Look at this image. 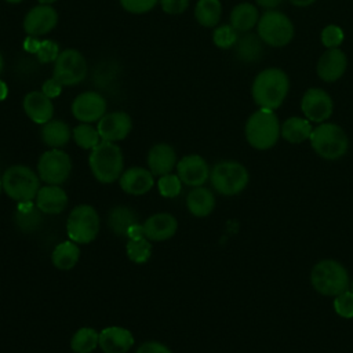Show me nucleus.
Masks as SVG:
<instances>
[{
    "mask_svg": "<svg viewBox=\"0 0 353 353\" xmlns=\"http://www.w3.org/2000/svg\"><path fill=\"white\" fill-rule=\"evenodd\" d=\"M301 110L309 121L324 123L328 120L334 110V102L331 95L319 87L307 88L301 99Z\"/></svg>",
    "mask_w": 353,
    "mask_h": 353,
    "instance_id": "ddd939ff",
    "label": "nucleus"
},
{
    "mask_svg": "<svg viewBox=\"0 0 353 353\" xmlns=\"http://www.w3.org/2000/svg\"><path fill=\"white\" fill-rule=\"evenodd\" d=\"M70 172V156L62 149H48L37 161V174L47 185H62L68 181Z\"/></svg>",
    "mask_w": 353,
    "mask_h": 353,
    "instance_id": "9b49d317",
    "label": "nucleus"
},
{
    "mask_svg": "<svg viewBox=\"0 0 353 353\" xmlns=\"http://www.w3.org/2000/svg\"><path fill=\"white\" fill-rule=\"evenodd\" d=\"M36 207L43 214H61L68 205V194L59 185H47L39 189L36 196Z\"/></svg>",
    "mask_w": 353,
    "mask_h": 353,
    "instance_id": "5701e85b",
    "label": "nucleus"
},
{
    "mask_svg": "<svg viewBox=\"0 0 353 353\" xmlns=\"http://www.w3.org/2000/svg\"><path fill=\"white\" fill-rule=\"evenodd\" d=\"M106 99L98 91H83L74 97L70 105L73 117L80 123H98L106 113Z\"/></svg>",
    "mask_w": 353,
    "mask_h": 353,
    "instance_id": "f8f14e48",
    "label": "nucleus"
},
{
    "mask_svg": "<svg viewBox=\"0 0 353 353\" xmlns=\"http://www.w3.org/2000/svg\"><path fill=\"white\" fill-rule=\"evenodd\" d=\"M1 190H3V183H1V176H0V193H1Z\"/></svg>",
    "mask_w": 353,
    "mask_h": 353,
    "instance_id": "5fc2aeb1",
    "label": "nucleus"
},
{
    "mask_svg": "<svg viewBox=\"0 0 353 353\" xmlns=\"http://www.w3.org/2000/svg\"><path fill=\"white\" fill-rule=\"evenodd\" d=\"M255 3L263 10H274L283 3V0H255Z\"/></svg>",
    "mask_w": 353,
    "mask_h": 353,
    "instance_id": "de8ad7c7",
    "label": "nucleus"
},
{
    "mask_svg": "<svg viewBox=\"0 0 353 353\" xmlns=\"http://www.w3.org/2000/svg\"><path fill=\"white\" fill-rule=\"evenodd\" d=\"M160 8L168 15L183 14L190 4V0H159Z\"/></svg>",
    "mask_w": 353,
    "mask_h": 353,
    "instance_id": "79ce46f5",
    "label": "nucleus"
},
{
    "mask_svg": "<svg viewBox=\"0 0 353 353\" xmlns=\"http://www.w3.org/2000/svg\"><path fill=\"white\" fill-rule=\"evenodd\" d=\"M259 19V11L256 6L248 1H243L236 4L229 15V23L239 32L245 33L251 32L258 23Z\"/></svg>",
    "mask_w": 353,
    "mask_h": 353,
    "instance_id": "a878e982",
    "label": "nucleus"
},
{
    "mask_svg": "<svg viewBox=\"0 0 353 353\" xmlns=\"http://www.w3.org/2000/svg\"><path fill=\"white\" fill-rule=\"evenodd\" d=\"M290 91L288 74L280 68H266L261 70L251 85L254 102L263 109L276 110L283 105Z\"/></svg>",
    "mask_w": 353,
    "mask_h": 353,
    "instance_id": "f257e3e1",
    "label": "nucleus"
},
{
    "mask_svg": "<svg viewBox=\"0 0 353 353\" xmlns=\"http://www.w3.org/2000/svg\"><path fill=\"white\" fill-rule=\"evenodd\" d=\"M97 128L102 141L116 143L130 135L132 130V119L124 110L106 112L97 123Z\"/></svg>",
    "mask_w": 353,
    "mask_h": 353,
    "instance_id": "2eb2a0df",
    "label": "nucleus"
},
{
    "mask_svg": "<svg viewBox=\"0 0 353 353\" xmlns=\"http://www.w3.org/2000/svg\"><path fill=\"white\" fill-rule=\"evenodd\" d=\"M59 52H61V48L55 40L44 39V40H41L40 47L34 55L40 63L46 65V63H54L55 59L58 58Z\"/></svg>",
    "mask_w": 353,
    "mask_h": 353,
    "instance_id": "4c0bfd02",
    "label": "nucleus"
},
{
    "mask_svg": "<svg viewBox=\"0 0 353 353\" xmlns=\"http://www.w3.org/2000/svg\"><path fill=\"white\" fill-rule=\"evenodd\" d=\"M88 165L98 182L113 183L124 171L123 152L117 143L101 141L91 149Z\"/></svg>",
    "mask_w": 353,
    "mask_h": 353,
    "instance_id": "f03ea898",
    "label": "nucleus"
},
{
    "mask_svg": "<svg viewBox=\"0 0 353 353\" xmlns=\"http://www.w3.org/2000/svg\"><path fill=\"white\" fill-rule=\"evenodd\" d=\"M127 256L134 263H145L152 255V245L146 237L128 240L125 245Z\"/></svg>",
    "mask_w": 353,
    "mask_h": 353,
    "instance_id": "f704fd0d",
    "label": "nucleus"
},
{
    "mask_svg": "<svg viewBox=\"0 0 353 353\" xmlns=\"http://www.w3.org/2000/svg\"><path fill=\"white\" fill-rule=\"evenodd\" d=\"M39 179V174H36L29 167L22 164L11 165L4 171L1 176L3 190L10 199L18 203L32 201L36 199L40 189Z\"/></svg>",
    "mask_w": 353,
    "mask_h": 353,
    "instance_id": "423d86ee",
    "label": "nucleus"
},
{
    "mask_svg": "<svg viewBox=\"0 0 353 353\" xmlns=\"http://www.w3.org/2000/svg\"><path fill=\"white\" fill-rule=\"evenodd\" d=\"M8 97V85L4 80L0 79V102L6 101Z\"/></svg>",
    "mask_w": 353,
    "mask_h": 353,
    "instance_id": "09e8293b",
    "label": "nucleus"
},
{
    "mask_svg": "<svg viewBox=\"0 0 353 353\" xmlns=\"http://www.w3.org/2000/svg\"><path fill=\"white\" fill-rule=\"evenodd\" d=\"M40 137L44 145H47L48 148L61 149L69 143L72 138V130L66 121L51 119L41 125Z\"/></svg>",
    "mask_w": 353,
    "mask_h": 353,
    "instance_id": "393cba45",
    "label": "nucleus"
},
{
    "mask_svg": "<svg viewBox=\"0 0 353 353\" xmlns=\"http://www.w3.org/2000/svg\"><path fill=\"white\" fill-rule=\"evenodd\" d=\"M80 258V248L77 243L68 240L59 243L51 255L52 265L59 270H70L76 266Z\"/></svg>",
    "mask_w": 353,
    "mask_h": 353,
    "instance_id": "7c9ffc66",
    "label": "nucleus"
},
{
    "mask_svg": "<svg viewBox=\"0 0 353 353\" xmlns=\"http://www.w3.org/2000/svg\"><path fill=\"white\" fill-rule=\"evenodd\" d=\"M256 33L269 47H285L294 37V25L291 19L279 10H265L258 19Z\"/></svg>",
    "mask_w": 353,
    "mask_h": 353,
    "instance_id": "0eeeda50",
    "label": "nucleus"
},
{
    "mask_svg": "<svg viewBox=\"0 0 353 353\" xmlns=\"http://www.w3.org/2000/svg\"><path fill=\"white\" fill-rule=\"evenodd\" d=\"M72 138L74 143L81 149H94L102 139L98 128L91 123H80L72 130Z\"/></svg>",
    "mask_w": 353,
    "mask_h": 353,
    "instance_id": "72a5a7b5",
    "label": "nucleus"
},
{
    "mask_svg": "<svg viewBox=\"0 0 353 353\" xmlns=\"http://www.w3.org/2000/svg\"><path fill=\"white\" fill-rule=\"evenodd\" d=\"M8 4H21L23 0H4Z\"/></svg>",
    "mask_w": 353,
    "mask_h": 353,
    "instance_id": "864d4df0",
    "label": "nucleus"
},
{
    "mask_svg": "<svg viewBox=\"0 0 353 353\" xmlns=\"http://www.w3.org/2000/svg\"><path fill=\"white\" fill-rule=\"evenodd\" d=\"M119 183L123 192L132 196H142L153 188L154 178L150 170L148 168L131 167L123 171V174L119 178Z\"/></svg>",
    "mask_w": 353,
    "mask_h": 353,
    "instance_id": "412c9836",
    "label": "nucleus"
},
{
    "mask_svg": "<svg viewBox=\"0 0 353 353\" xmlns=\"http://www.w3.org/2000/svg\"><path fill=\"white\" fill-rule=\"evenodd\" d=\"M40 210L32 201H21L15 211L14 219L17 226L23 232H33L40 226L41 215Z\"/></svg>",
    "mask_w": 353,
    "mask_h": 353,
    "instance_id": "2f4dec72",
    "label": "nucleus"
},
{
    "mask_svg": "<svg viewBox=\"0 0 353 353\" xmlns=\"http://www.w3.org/2000/svg\"><path fill=\"white\" fill-rule=\"evenodd\" d=\"M127 237H128V240H135V239L145 237L142 225H139L138 222L134 223V225H131V226L128 228V230H127Z\"/></svg>",
    "mask_w": 353,
    "mask_h": 353,
    "instance_id": "49530a36",
    "label": "nucleus"
},
{
    "mask_svg": "<svg viewBox=\"0 0 353 353\" xmlns=\"http://www.w3.org/2000/svg\"><path fill=\"white\" fill-rule=\"evenodd\" d=\"M97 346H99V332L91 327L79 328L70 339V347L74 353H91Z\"/></svg>",
    "mask_w": 353,
    "mask_h": 353,
    "instance_id": "473e14b6",
    "label": "nucleus"
},
{
    "mask_svg": "<svg viewBox=\"0 0 353 353\" xmlns=\"http://www.w3.org/2000/svg\"><path fill=\"white\" fill-rule=\"evenodd\" d=\"M40 37H34V36H26V39L23 40V50L28 51L29 54H36L39 47H40Z\"/></svg>",
    "mask_w": 353,
    "mask_h": 353,
    "instance_id": "a18cd8bd",
    "label": "nucleus"
},
{
    "mask_svg": "<svg viewBox=\"0 0 353 353\" xmlns=\"http://www.w3.org/2000/svg\"><path fill=\"white\" fill-rule=\"evenodd\" d=\"M138 222V215L125 205H116L108 214V226L117 236H127V230L131 225Z\"/></svg>",
    "mask_w": 353,
    "mask_h": 353,
    "instance_id": "c756f323",
    "label": "nucleus"
},
{
    "mask_svg": "<svg viewBox=\"0 0 353 353\" xmlns=\"http://www.w3.org/2000/svg\"><path fill=\"white\" fill-rule=\"evenodd\" d=\"M210 167L200 154H186L176 163V174L182 183L189 186H203L210 178Z\"/></svg>",
    "mask_w": 353,
    "mask_h": 353,
    "instance_id": "dca6fc26",
    "label": "nucleus"
},
{
    "mask_svg": "<svg viewBox=\"0 0 353 353\" xmlns=\"http://www.w3.org/2000/svg\"><path fill=\"white\" fill-rule=\"evenodd\" d=\"M119 3L128 14L142 15L152 11L159 4V0H119Z\"/></svg>",
    "mask_w": 353,
    "mask_h": 353,
    "instance_id": "a19ab883",
    "label": "nucleus"
},
{
    "mask_svg": "<svg viewBox=\"0 0 353 353\" xmlns=\"http://www.w3.org/2000/svg\"><path fill=\"white\" fill-rule=\"evenodd\" d=\"M288 1L296 7H307V6L313 4L316 0H288Z\"/></svg>",
    "mask_w": 353,
    "mask_h": 353,
    "instance_id": "8fccbe9b",
    "label": "nucleus"
},
{
    "mask_svg": "<svg viewBox=\"0 0 353 353\" xmlns=\"http://www.w3.org/2000/svg\"><path fill=\"white\" fill-rule=\"evenodd\" d=\"M143 234L149 241H164L171 239L178 229L176 218L168 212H159L149 216L143 225Z\"/></svg>",
    "mask_w": 353,
    "mask_h": 353,
    "instance_id": "aec40b11",
    "label": "nucleus"
},
{
    "mask_svg": "<svg viewBox=\"0 0 353 353\" xmlns=\"http://www.w3.org/2000/svg\"><path fill=\"white\" fill-rule=\"evenodd\" d=\"M62 90H63V85L55 77H50V79L44 80L40 91L50 99H54L62 94Z\"/></svg>",
    "mask_w": 353,
    "mask_h": 353,
    "instance_id": "37998d69",
    "label": "nucleus"
},
{
    "mask_svg": "<svg viewBox=\"0 0 353 353\" xmlns=\"http://www.w3.org/2000/svg\"><path fill=\"white\" fill-rule=\"evenodd\" d=\"M334 309L343 319H353V292L346 290L335 296Z\"/></svg>",
    "mask_w": 353,
    "mask_h": 353,
    "instance_id": "ea45409f",
    "label": "nucleus"
},
{
    "mask_svg": "<svg viewBox=\"0 0 353 353\" xmlns=\"http://www.w3.org/2000/svg\"><path fill=\"white\" fill-rule=\"evenodd\" d=\"M347 68L346 54L341 48H327L316 65L317 76L325 83L339 80Z\"/></svg>",
    "mask_w": 353,
    "mask_h": 353,
    "instance_id": "f3484780",
    "label": "nucleus"
},
{
    "mask_svg": "<svg viewBox=\"0 0 353 353\" xmlns=\"http://www.w3.org/2000/svg\"><path fill=\"white\" fill-rule=\"evenodd\" d=\"M234 55L240 62L252 63L261 59L263 54V41L261 37L251 32L239 34V39L234 44Z\"/></svg>",
    "mask_w": 353,
    "mask_h": 353,
    "instance_id": "b1692460",
    "label": "nucleus"
},
{
    "mask_svg": "<svg viewBox=\"0 0 353 353\" xmlns=\"http://www.w3.org/2000/svg\"><path fill=\"white\" fill-rule=\"evenodd\" d=\"M313 127L305 117H288L280 127V135L290 143H301L310 138Z\"/></svg>",
    "mask_w": 353,
    "mask_h": 353,
    "instance_id": "cd10ccee",
    "label": "nucleus"
},
{
    "mask_svg": "<svg viewBox=\"0 0 353 353\" xmlns=\"http://www.w3.org/2000/svg\"><path fill=\"white\" fill-rule=\"evenodd\" d=\"M157 188H159V192L163 197L174 199V197L179 196V193L182 190V181L178 176V174L170 172V174L159 176Z\"/></svg>",
    "mask_w": 353,
    "mask_h": 353,
    "instance_id": "e433bc0d",
    "label": "nucleus"
},
{
    "mask_svg": "<svg viewBox=\"0 0 353 353\" xmlns=\"http://www.w3.org/2000/svg\"><path fill=\"white\" fill-rule=\"evenodd\" d=\"M310 281L319 294L327 296H336L350 285L346 268L334 259H323L317 262L312 269Z\"/></svg>",
    "mask_w": 353,
    "mask_h": 353,
    "instance_id": "20e7f679",
    "label": "nucleus"
},
{
    "mask_svg": "<svg viewBox=\"0 0 353 353\" xmlns=\"http://www.w3.org/2000/svg\"><path fill=\"white\" fill-rule=\"evenodd\" d=\"M55 1H58V0H37V3H40V4H54Z\"/></svg>",
    "mask_w": 353,
    "mask_h": 353,
    "instance_id": "603ef678",
    "label": "nucleus"
},
{
    "mask_svg": "<svg viewBox=\"0 0 353 353\" xmlns=\"http://www.w3.org/2000/svg\"><path fill=\"white\" fill-rule=\"evenodd\" d=\"M22 109L29 120L40 125L50 121L54 116L52 99L46 97L39 90H33L25 94L22 99Z\"/></svg>",
    "mask_w": 353,
    "mask_h": 353,
    "instance_id": "a211bd4d",
    "label": "nucleus"
},
{
    "mask_svg": "<svg viewBox=\"0 0 353 353\" xmlns=\"http://www.w3.org/2000/svg\"><path fill=\"white\" fill-rule=\"evenodd\" d=\"M193 14L200 26L215 28L222 17V3L221 0H197Z\"/></svg>",
    "mask_w": 353,
    "mask_h": 353,
    "instance_id": "c85d7f7f",
    "label": "nucleus"
},
{
    "mask_svg": "<svg viewBox=\"0 0 353 353\" xmlns=\"http://www.w3.org/2000/svg\"><path fill=\"white\" fill-rule=\"evenodd\" d=\"M99 215L90 204L76 205L66 221L68 237L77 244H88L99 232Z\"/></svg>",
    "mask_w": 353,
    "mask_h": 353,
    "instance_id": "1a4fd4ad",
    "label": "nucleus"
},
{
    "mask_svg": "<svg viewBox=\"0 0 353 353\" xmlns=\"http://www.w3.org/2000/svg\"><path fill=\"white\" fill-rule=\"evenodd\" d=\"M312 149L325 160H336L349 149V139L343 128L335 123H320L310 134Z\"/></svg>",
    "mask_w": 353,
    "mask_h": 353,
    "instance_id": "39448f33",
    "label": "nucleus"
},
{
    "mask_svg": "<svg viewBox=\"0 0 353 353\" xmlns=\"http://www.w3.org/2000/svg\"><path fill=\"white\" fill-rule=\"evenodd\" d=\"M343 39H345L343 30L338 25H327L320 33L321 44L325 48H339Z\"/></svg>",
    "mask_w": 353,
    "mask_h": 353,
    "instance_id": "58836bf2",
    "label": "nucleus"
},
{
    "mask_svg": "<svg viewBox=\"0 0 353 353\" xmlns=\"http://www.w3.org/2000/svg\"><path fill=\"white\" fill-rule=\"evenodd\" d=\"M280 127L279 119L273 110L259 108L245 121V139L254 149H270L279 141Z\"/></svg>",
    "mask_w": 353,
    "mask_h": 353,
    "instance_id": "7ed1b4c3",
    "label": "nucleus"
},
{
    "mask_svg": "<svg viewBox=\"0 0 353 353\" xmlns=\"http://www.w3.org/2000/svg\"><path fill=\"white\" fill-rule=\"evenodd\" d=\"M352 292H353V283H352Z\"/></svg>",
    "mask_w": 353,
    "mask_h": 353,
    "instance_id": "6e6d98bb",
    "label": "nucleus"
},
{
    "mask_svg": "<svg viewBox=\"0 0 353 353\" xmlns=\"http://www.w3.org/2000/svg\"><path fill=\"white\" fill-rule=\"evenodd\" d=\"M3 70H4V57H3V54L0 51V76H1Z\"/></svg>",
    "mask_w": 353,
    "mask_h": 353,
    "instance_id": "3c124183",
    "label": "nucleus"
},
{
    "mask_svg": "<svg viewBox=\"0 0 353 353\" xmlns=\"http://www.w3.org/2000/svg\"><path fill=\"white\" fill-rule=\"evenodd\" d=\"M134 342L132 332L120 325H110L99 332V347L103 353H127Z\"/></svg>",
    "mask_w": 353,
    "mask_h": 353,
    "instance_id": "6ab92c4d",
    "label": "nucleus"
},
{
    "mask_svg": "<svg viewBox=\"0 0 353 353\" xmlns=\"http://www.w3.org/2000/svg\"><path fill=\"white\" fill-rule=\"evenodd\" d=\"M237 39H239V32L230 23L218 25L212 32V43L215 44V47L221 50L233 48Z\"/></svg>",
    "mask_w": 353,
    "mask_h": 353,
    "instance_id": "c9c22d12",
    "label": "nucleus"
},
{
    "mask_svg": "<svg viewBox=\"0 0 353 353\" xmlns=\"http://www.w3.org/2000/svg\"><path fill=\"white\" fill-rule=\"evenodd\" d=\"M210 181L219 194L234 196L247 188L250 175L243 164L233 160H223L212 167Z\"/></svg>",
    "mask_w": 353,
    "mask_h": 353,
    "instance_id": "6e6552de",
    "label": "nucleus"
},
{
    "mask_svg": "<svg viewBox=\"0 0 353 353\" xmlns=\"http://www.w3.org/2000/svg\"><path fill=\"white\" fill-rule=\"evenodd\" d=\"M146 161L150 172L153 175L161 176L170 174L176 165V153L171 145L160 142L150 148Z\"/></svg>",
    "mask_w": 353,
    "mask_h": 353,
    "instance_id": "4be33fe9",
    "label": "nucleus"
},
{
    "mask_svg": "<svg viewBox=\"0 0 353 353\" xmlns=\"http://www.w3.org/2000/svg\"><path fill=\"white\" fill-rule=\"evenodd\" d=\"M186 207L189 212L197 218L208 216L215 208V196L210 189L197 186L189 192L186 197Z\"/></svg>",
    "mask_w": 353,
    "mask_h": 353,
    "instance_id": "bb28decb",
    "label": "nucleus"
},
{
    "mask_svg": "<svg viewBox=\"0 0 353 353\" xmlns=\"http://www.w3.org/2000/svg\"><path fill=\"white\" fill-rule=\"evenodd\" d=\"M88 74L87 59L76 48H65L59 52L52 66V77L63 87L77 85L85 80Z\"/></svg>",
    "mask_w": 353,
    "mask_h": 353,
    "instance_id": "9d476101",
    "label": "nucleus"
},
{
    "mask_svg": "<svg viewBox=\"0 0 353 353\" xmlns=\"http://www.w3.org/2000/svg\"><path fill=\"white\" fill-rule=\"evenodd\" d=\"M135 353H172V352L164 343H160L156 341H149V342L142 343Z\"/></svg>",
    "mask_w": 353,
    "mask_h": 353,
    "instance_id": "c03bdc74",
    "label": "nucleus"
},
{
    "mask_svg": "<svg viewBox=\"0 0 353 353\" xmlns=\"http://www.w3.org/2000/svg\"><path fill=\"white\" fill-rule=\"evenodd\" d=\"M58 11L52 4H37L23 17L22 28L28 36L43 37L52 32L58 25Z\"/></svg>",
    "mask_w": 353,
    "mask_h": 353,
    "instance_id": "4468645a",
    "label": "nucleus"
}]
</instances>
